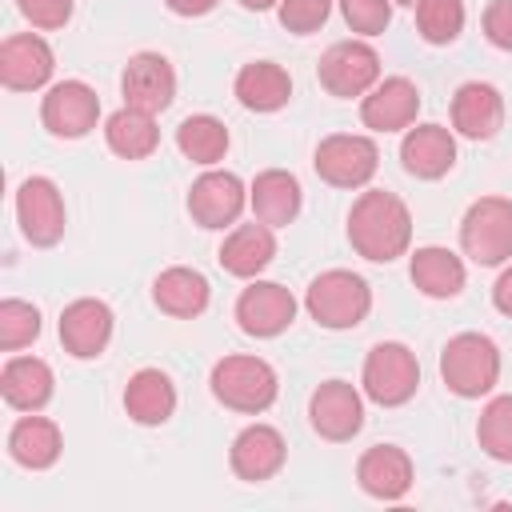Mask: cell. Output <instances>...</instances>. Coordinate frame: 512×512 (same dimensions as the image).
I'll list each match as a JSON object with an SVG mask.
<instances>
[{
	"mask_svg": "<svg viewBox=\"0 0 512 512\" xmlns=\"http://www.w3.org/2000/svg\"><path fill=\"white\" fill-rule=\"evenodd\" d=\"M348 244L356 256L372 264H392L396 256H408L412 244V212L396 192L368 188L348 208Z\"/></svg>",
	"mask_w": 512,
	"mask_h": 512,
	"instance_id": "obj_1",
	"label": "cell"
},
{
	"mask_svg": "<svg viewBox=\"0 0 512 512\" xmlns=\"http://www.w3.org/2000/svg\"><path fill=\"white\" fill-rule=\"evenodd\" d=\"M440 380L460 400H480L500 384V348L484 332H456L440 348Z\"/></svg>",
	"mask_w": 512,
	"mask_h": 512,
	"instance_id": "obj_2",
	"label": "cell"
},
{
	"mask_svg": "<svg viewBox=\"0 0 512 512\" xmlns=\"http://www.w3.org/2000/svg\"><path fill=\"white\" fill-rule=\"evenodd\" d=\"M208 388L212 396L232 408V412H244V416H260L276 404L280 396V380H276V368L260 356H220L212 364V376H208Z\"/></svg>",
	"mask_w": 512,
	"mask_h": 512,
	"instance_id": "obj_3",
	"label": "cell"
},
{
	"mask_svg": "<svg viewBox=\"0 0 512 512\" xmlns=\"http://www.w3.org/2000/svg\"><path fill=\"white\" fill-rule=\"evenodd\" d=\"M304 308L320 328L348 332V328L364 324V316L372 312V288L364 276H356L348 268H328L304 288Z\"/></svg>",
	"mask_w": 512,
	"mask_h": 512,
	"instance_id": "obj_4",
	"label": "cell"
},
{
	"mask_svg": "<svg viewBox=\"0 0 512 512\" xmlns=\"http://www.w3.org/2000/svg\"><path fill=\"white\" fill-rule=\"evenodd\" d=\"M460 252L480 268H500L512 260V200L480 196L460 220Z\"/></svg>",
	"mask_w": 512,
	"mask_h": 512,
	"instance_id": "obj_5",
	"label": "cell"
},
{
	"mask_svg": "<svg viewBox=\"0 0 512 512\" xmlns=\"http://www.w3.org/2000/svg\"><path fill=\"white\" fill-rule=\"evenodd\" d=\"M360 388L372 404L380 408H400L416 396L420 388V360L408 344L400 340H380L368 348L364 356V372H360Z\"/></svg>",
	"mask_w": 512,
	"mask_h": 512,
	"instance_id": "obj_6",
	"label": "cell"
},
{
	"mask_svg": "<svg viewBox=\"0 0 512 512\" xmlns=\"http://www.w3.org/2000/svg\"><path fill=\"white\" fill-rule=\"evenodd\" d=\"M312 168L332 188H368V180L380 168V148L372 136L360 132H332L316 144Z\"/></svg>",
	"mask_w": 512,
	"mask_h": 512,
	"instance_id": "obj_7",
	"label": "cell"
},
{
	"mask_svg": "<svg viewBox=\"0 0 512 512\" xmlns=\"http://www.w3.org/2000/svg\"><path fill=\"white\" fill-rule=\"evenodd\" d=\"M316 80L328 96L336 100H352V96H368L380 84V52L368 40H336L320 64H316Z\"/></svg>",
	"mask_w": 512,
	"mask_h": 512,
	"instance_id": "obj_8",
	"label": "cell"
},
{
	"mask_svg": "<svg viewBox=\"0 0 512 512\" xmlns=\"http://www.w3.org/2000/svg\"><path fill=\"white\" fill-rule=\"evenodd\" d=\"M16 224H20V232L32 248H52V244L64 240L68 208H64V196H60L56 180H48V176L20 180V188H16Z\"/></svg>",
	"mask_w": 512,
	"mask_h": 512,
	"instance_id": "obj_9",
	"label": "cell"
},
{
	"mask_svg": "<svg viewBox=\"0 0 512 512\" xmlns=\"http://www.w3.org/2000/svg\"><path fill=\"white\" fill-rule=\"evenodd\" d=\"M100 120V96L84 80H56L40 100V124L56 140H84Z\"/></svg>",
	"mask_w": 512,
	"mask_h": 512,
	"instance_id": "obj_10",
	"label": "cell"
},
{
	"mask_svg": "<svg viewBox=\"0 0 512 512\" xmlns=\"http://www.w3.org/2000/svg\"><path fill=\"white\" fill-rule=\"evenodd\" d=\"M248 204V188L236 172H224V168H208L192 180L188 188V216L208 228V232H220V228H232L240 220Z\"/></svg>",
	"mask_w": 512,
	"mask_h": 512,
	"instance_id": "obj_11",
	"label": "cell"
},
{
	"mask_svg": "<svg viewBox=\"0 0 512 512\" xmlns=\"http://www.w3.org/2000/svg\"><path fill=\"white\" fill-rule=\"evenodd\" d=\"M308 424L320 440L344 444L364 428V396L348 380H324L308 396Z\"/></svg>",
	"mask_w": 512,
	"mask_h": 512,
	"instance_id": "obj_12",
	"label": "cell"
},
{
	"mask_svg": "<svg viewBox=\"0 0 512 512\" xmlns=\"http://www.w3.org/2000/svg\"><path fill=\"white\" fill-rule=\"evenodd\" d=\"M56 72V52L52 44L40 36V32H16V36H4L0 44V84L8 92H40V88H52Z\"/></svg>",
	"mask_w": 512,
	"mask_h": 512,
	"instance_id": "obj_13",
	"label": "cell"
},
{
	"mask_svg": "<svg viewBox=\"0 0 512 512\" xmlns=\"http://www.w3.org/2000/svg\"><path fill=\"white\" fill-rule=\"evenodd\" d=\"M296 296L276 284V280H252L240 296H236V324L244 336H256V340H272L280 336L292 320H296Z\"/></svg>",
	"mask_w": 512,
	"mask_h": 512,
	"instance_id": "obj_14",
	"label": "cell"
},
{
	"mask_svg": "<svg viewBox=\"0 0 512 512\" xmlns=\"http://www.w3.org/2000/svg\"><path fill=\"white\" fill-rule=\"evenodd\" d=\"M120 96L128 108L160 116L176 100V68L160 52H136L120 72Z\"/></svg>",
	"mask_w": 512,
	"mask_h": 512,
	"instance_id": "obj_15",
	"label": "cell"
},
{
	"mask_svg": "<svg viewBox=\"0 0 512 512\" xmlns=\"http://www.w3.org/2000/svg\"><path fill=\"white\" fill-rule=\"evenodd\" d=\"M112 328H116V316L96 296H80L60 312V344L72 360H96L108 348Z\"/></svg>",
	"mask_w": 512,
	"mask_h": 512,
	"instance_id": "obj_16",
	"label": "cell"
},
{
	"mask_svg": "<svg viewBox=\"0 0 512 512\" xmlns=\"http://www.w3.org/2000/svg\"><path fill=\"white\" fill-rule=\"evenodd\" d=\"M288 460V444L280 436V428L272 424H248L236 432L232 448H228V464L236 472V480L244 484H264L272 480Z\"/></svg>",
	"mask_w": 512,
	"mask_h": 512,
	"instance_id": "obj_17",
	"label": "cell"
},
{
	"mask_svg": "<svg viewBox=\"0 0 512 512\" xmlns=\"http://www.w3.org/2000/svg\"><path fill=\"white\" fill-rule=\"evenodd\" d=\"M420 112V88L408 76H380V84L360 96V120L372 132H408Z\"/></svg>",
	"mask_w": 512,
	"mask_h": 512,
	"instance_id": "obj_18",
	"label": "cell"
},
{
	"mask_svg": "<svg viewBox=\"0 0 512 512\" xmlns=\"http://www.w3.org/2000/svg\"><path fill=\"white\" fill-rule=\"evenodd\" d=\"M452 128L464 140H492L504 128V96L488 80H468L452 96Z\"/></svg>",
	"mask_w": 512,
	"mask_h": 512,
	"instance_id": "obj_19",
	"label": "cell"
},
{
	"mask_svg": "<svg viewBox=\"0 0 512 512\" xmlns=\"http://www.w3.org/2000/svg\"><path fill=\"white\" fill-rule=\"evenodd\" d=\"M412 480H416L412 456L400 444H372L356 460V484L372 500H404L408 488H412Z\"/></svg>",
	"mask_w": 512,
	"mask_h": 512,
	"instance_id": "obj_20",
	"label": "cell"
},
{
	"mask_svg": "<svg viewBox=\"0 0 512 512\" xmlns=\"http://www.w3.org/2000/svg\"><path fill=\"white\" fill-rule=\"evenodd\" d=\"M400 164L416 180H440L456 164V136L444 124H412L400 140Z\"/></svg>",
	"mask_w": 512,
	"mask_h": 512,
	"instance_id": "obj_21",
	"label": "cell"
},
{
	"mask_svg": "<svg viewBox=\"0 0 512 512\" xmlns=\"http://www.w3.org/2000/svg\"><path fill=\"white\" fill-rule=\"evenodd\" d=\"M216 260H220V268H224L228 276H236V280H256V276L276 260V228L260 224L256 216H252V224H236V228L224 236Z\"/></svg>",
	"mask_w": 512,
	"mask_h": 512,
	"instance_id": "obj_22",
	"label": "cell"
},
{
	"mask_svg": "<svg viewBox=\"0 0 512 512\" xmlns=\"http://www.w3.org/2000/svg\"><path fill=\"white\" fill-rule=\"evenodd\" d=\"M52 392H56V376L40 356H8V364L0 368V396L16 412L48 408Z\"/></svg>",
	"mask_w": 512,
	"mask_h": 512,
	"instance_id": "obj_23",
	"label": "cell"
},
{
	"mask_svg": "<svg viewBox=\"0 0 512 512\" xmlns=\"http://www.w3.org/2000/svg\"><path fill=\"white\" fill-rule=\"evenodd\" d=\"M300 204H304L300 180L284 168H264L248 188V208L268 228H288L300 216Z\"/></svg>",
	"mask_w": 512,
	"mask_h": 512,
	"instance_id": "obj_24",
	"label": "cell"
},
{
	"mask_svg": "<svg viewBox=\"0 0 512 512\" xmlns=\"http://www.w3.org/2000/svg\"><path fill=\"white\" fill-rule=\"evenodd\" d=\"M408 276L416 284V292H424L428 300H456L468 284V268L452 248L440 244H424L412 252L408 260Z\"/></svg>",
	"mask_w": 512,
	"mask_h": 512,
	"instance_id": "obj_25",
	"label": "cell"
},
{
	"mask_svg": "<svg viewBox=\"0 0 512 512\" xmlns=\"http://www.w3.org/2000/svg\"><path fill=\"white\" fill-rule=\"evenodd\" d=\"M64 452V436L60 424L36 412H24L12 428H8V456L28 468V472H48Z\"/></svg>",
	"mask_w": 512,
	"mask_h": 512,
	"instance_id": "obj_26",
	"label": "cell"
},
{
	"mask_svg": "<svg viewBox=\"0 0 512 512\" xmlns=\"http://www.w3.org/2000/svg\"><path fill=\"white\" fill-rule=\"evenodd\" d=\"M152 300H156V308H160L164 316H172V320H196V316L208 308L212 288H208L204 272H196V268H188V264H172V268H164V272L152 280Z\"/></svg>",
	"mask_w": 512,
	"mask_h": 512,
	"instance_id": "obj_27",
	"label": "cell"
},
{
	"mask_svg": "<svg viewBox=\"0 0 512 512\" xmlns=\"http://www.w3.org/2000/svg\"><path fill=\"white\" fill-rule=\"evenodd\" d=\"M124 412H128V420H136L144 428L168 424L172 412H176V384H172V376L160 372V368L132 372L128 384H124Z\"/></svg>",
	"mask_w": 512,
	"mask_h": 512,
	"instance_id": "obj_28",
	"label": "cell"
},
{
	"mask_svg": "<svg viewBox=\"0 0 512 512\" xmlns=\"http://www.w3.org/2000/svg\"><path fill=\"white\" fill-rule=\"evenodd\" d=\"M232 92L248 112H280L292 100V76L276 60H252L236 72Z\"/></svg>",
	"mask_w": 512,
	"mask_h": 512,
	"instance_id": "obj_29",
	"label": "cell"
},
{
	"mask_svg": "<svg viewBox=\"0 0 512 512\" xmlns=\"http://www.w3.org/2000/svg\"><path fill=\"white\" fill-rule=\"evenodd\" d=\"M104 144L120 156V160H148L156 148H160V128H156V116L152 112H140V108H116L108 120H104Z\"/></svg>",
	"mask_w": 512,
	"mask_h": 512,
	"instance_id": "obj_30",
	"label": "cell"
},
{
	"mask_svg": "<svg viewBox=\"0 0 512 512\" xmlns=\"http://www.w3.org/2000/svg\"><path fill=\"white\" fill-rule=\"evenodd\" d=\"M176 148H180L184 160H192L200 168H212L228 152V128H224V120H216L208 112L184 116L180 128H176Z\"/></svg>",
	"mask_w": 512,
	"mask_h": 512,
	"instance_id": "obj_31",
	"label": "cell"
},
{
	"mask_svg": "<svg viewBox=\"0 0 512 512\" xmlns=\"http://www.w3.org/2000/svg\"><path fill=\"white\" fill-rule=\"evenodd\" d=\"M476 440H480V448H484L492 460L512 464V392L492 396V400L480 408Z\"/></svg>",
	"mask_w": 512,
	"mask_h": 512,
	"instance_id": "obj_32",
	"label": "cell"
},
{
	"mask_svg": "<svg viewBox=\"0 0 512 512\" xmlns=\"http://www.w3.org/2000/svg\"><path fill=\"white\" fill-rule=\"evenodd\" d=\"M464 0H420L416 4V32L424 44H452L464 32Z\"/></svg>",
	"mask_w": 512,
	"mask_h": 512,
	"instance_id": "obj_33",
	"label": "cell"
},
{
	"mask_svg": "<svg viewBox=\"0 0 512 512\" xmlns=\"http://www.w3.org/2000/svg\"><path fill=\"white\" fill-rule=\"evenodd\" d=\"M40 336V308L28 300H0V348L4 352H20Z\"/></svg>",
	"mask_w": 512,
	"mask_h": 512,
	"instance_id": "obj_34",
	"label": "cell"
},
{
	"mask_svg": "<svg viewBox=\"0 0 512 512\" xmlns=\"http://www.w3.org/2000/svg\"><path fill=\"white\" fill-rule=\"evenodd\" d=\"M332 4L336 0H280L276 4V16H280V24L292 36H312V32H320L328 24Z\"/></svg>",
	"mask_w": 512,
	"mask_h": 512,
	"instance_id": "obj_35",
	"label": "cell"
},
{
	"mask_svg": "<svg viewBox=\"0 0 512 512\" xmlns=\"http://www.w3.org/2000/svg\"><path fill=\"white\" fill-rule=\"evenodd\" d=\"M336 4L356 36H380L392 24V0H336Z\"/></svg>",
	"mask_w": 512,
	"mask_h": 512,
	"instance_id": "obj_36",
	"label": "cell"
},
{
	"mask_svg": "<svg viewBox=\"0 0 512 512\" xmlns=\"http://www.w3.org/2000/svg\"><path fill=\"white\" fill-rule=\"evenodd\" d=\"M16 8H20V16L32 24V28H40V32H56V28H64L68 20H72V0H16Z\"/></svg>",
	"mask_w": 512,
	"mask_h": 512,
	"instance_id": "obj_37",
	"label": "cell"
},
{
	"mask_svg": "<svg viewBox=\"0 0 512 512\" xmlns=\"http://www.w3.org/2000/svg\"><path fill=\"white\" fill-rule=\"evenodd\" d=\"M484 24V40L500 52H512V0H492L480 16Z\"/></svg>",
	"mask_w": 512,
	"mask_h": 512,
	"instance_id": "obj_38",
	"label": "cell"
},
{
	"mask_svg": "<svg viewBox=\"0 0 512 512\" xmlns=\"http://www.w3.org/2000/svg\"><path fill=\"white\" fill-rule=\"evenodd\" d=\"M492 304H496V312H500V316H508V320H512V264L496 276V284H492Z\"/></svg>",
	"mask_w": 512,
	"mask_h": 512,
	"instance_id": "obj_39",
	"label": "cell"
},
{
	"mask_svg": "<svg viewBox=\"0 0 512 512\" xmlns=\"http://www.w3.org/2000/svg\"><path fill=\"white\" fill-rule=\"evenodd\" d=\"M216 4H220V0H164V8H168V12L188 16V20H192V16H208Z\"/></svg>",
	"mask_w": 512,
	"mask_h": 512,
	"instance_id": "obj_40",
	"label": "cell"
},
{
	"mask_svg": "<svg viewBox=\"0 0 512 512\" xmlns=\"http://www.w3.org/2000/svg\"><path fill=\"white\" fill-rule=\"evenodd\" d=\"M280 0H240V8H248V12H268V8H276Z\"/></svg>",
	"mask_w": 512,
	"mask_h": 512,
	"instance_id": "obj_41",
	"label": "cell"
},
{
	"mask_svg": "<svg viewBox=\"0 0 512 512\" xmlns=\"http://www.w3.org/2000/svg\"><path fill=\"white\" fill-rule=\"evenodd\" d=\"M392 4H404V8H416L420 0H392Z\"/></svg>",
	"mask_w": 512,
	"mask_h": 512,
	"instance_id": "obj_42",
	"label": "cell"
}]
</instances>
